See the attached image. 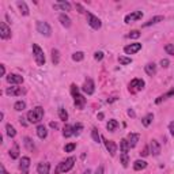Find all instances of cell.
<instances>
[{"instance_id":"obj_1","label":"cell","mask_w":174,"mask_h":174,"mask_svg":"<svg viewBox=\"0 0 174 174\" xmlns=\"http://www.w3.org/2000/svg\"><path fill=\"white\" fill-rule=\"evenodd\" d=\"M42 117H44V107H41V106L34 107L33 110H30V112L27 113V120H29V122H31V124L40 122V121L42 120Z\"/></svg>"},{"instance_id":"obj_2","label":"cell","mask_w":174,"mask_h":174,"mask_svg":"<svg viewBox=\"0 0 174 174\" xmlns=\"http://www.w3.org/2000/svg\"><path fill=\"white\" fill-rule=\"evenodd\" d=\"M74 165H75V158H74V156H69L68 159H65V161H63L58 163L56 170H54V173L56 174L67 173V171H69V170L74 167Z\"/></svg>"},{"instance_id":"obj_3","label":"cell","mask_w":174,"mask_h":174,"mask_svg":"<svg viewBox=\"0 0 174 174\" xmlns=\"http://www.w3.org/2000/svg\"><path fill=\"white\" fill-rule=\"evenodd\" d=\"M33 54H34V60H36L37 65H44L45 64V54L44 52H42V49H41L40 46L37 44H33Z\"/></svg>"},{"instance_id":"obj_4","label":"cell","mask_w":174,"mask_h":174,"mask_svg":"<svg viewBox=\"0 0 174 174\" xmlns=\"http://www.w3.org/2000/svg\"><path fill=\"white\" fill-rule=\"evenodd\" d=\"M37 31L45 37L52 36V27L46 22H42V21H38V22H37Z\"/></svg>"},{"instance_id":"obj_5","label":"cell","mask_w":174,"mask_h":174,"mask_svg":"<svg viewBox=\"0 0 174 174\" xmlns=\"http://www.w3.org/2000/svg\"><path fill=\"white\" fill-rule=\"evenodd\" d=\"M87 22H89V25L93 27L94 30H98V29H101V26H102L101 19L97 18L95 15H93V14H90V12H87Z\"/></svg>"},{"instance_id":"obj_6","label":"cell","mask_w":174,"mask_h":174,"mask_svg":"<svg viewBox=\"0 0 174 174\" xmlns=\"http://www.w3.org/2000/svg\"><path fill=\"white\" fill-rule=\"evenodd\" d=\"M144 87V80L143 79H133L129 83V91L131 93H138Z\"/></svg>"},{"instance_id":"obj_7","label":"cell","mask_w":174,"mask_h":174,"mask_svg":"<svg viewBox=\"0 0 174 174\" xmlns=\"http://www.w3.org/2000/svg\"><path fill=\"white\" fill-rule=\"evenodd\" d=\"M142 17H143V12H142V11H133V12L128 14V15L125 17L124 22L125 23H132V22H135V21L142 19Z\"/></svg>"},{"instance_id":"obj_8","label":"cell","mask_w":174,"mask_h":174,"mask_svg":"<svg viewBox=\"0 0 174 174\" xmlns=\"http://www.w3.org/2000/svg\"><path fill=\"white\" fill-rule=\"evenodd\" d=\"M102 139H103L105 147H106V150L109 151V154L112 156H114L117 152V144L114 143V142H112V140H107V139H105V138H102Z\"/></svg>"},{"instance_id":"obj_9","label":"cell","mask_w":174,"mask_h":174,"mask_svg":"<svg viewBox=\"0 0 174 174\" xmlns=\"http://www.w3.org/2000/svg\"><path fill=\"white\" fill-rule=\"evenodd\" d=\"M29 167H30V158L29 156H23L19 163V169L22 171V174H29Z\"/></svg>"},{"instance_id":"obj_10","label":"cell","mask_w":174,"mask_h":174,"mask_svg":"<svg viewBox=\"0 0 174 174\" xmlns=\"http://www.w3.org/2000/svg\"><path fill=\"white\" fill-rule=\"evenodd\" d=\"M0 37L3 40H8L11 37V30H10V27L4 22H0Z\"/></svg>"},{"instance_id":"obj_11","label":"cell","mask_w":174,"mask_h":174,"mask_svg":"<svg viewBox=\"0 0 174 174\" xmlns=\"http://www.w3.org/2000/svg\"><path fill=\"white\" fill-rule=\"evenodd\" d=\"M82 90L85 91L87 95H91V94H94V82L93 79H87V80L85 82V85L82 86Z\"/></svg>"},{"instance_id":"obj_12","label":"cell","mask_w":174,"mask_h":174,"mask_svg":"<svg viewBox=\"0 0 174 174\" xmlns=\"http://www.w3.org/2000/svg\"><path fill=\"white\" fill-rule=\"evenodd\" d=\"M142 49V44H131V45H127L124 48V52L127 54H133V53H136V52H139V50Z\"/></svg>"},{"instance_id":"obj_13","label":"cell","mask_w":174,"mask_h":174,"mask_svg":"<svg viewBox=\"0 0 174 174\" xmlns=\"http://www.w3.org/2000/svg\"><path fill=\"white\" fill-rule=\"evenodd\" d=\"M150 151L152 152V155L154 156H158L159 154H161V144L158 143L156 140H154V139L150 142Z\"/></svg>"},{"instance_id":"obj_14","label":"cell","mask_w":174,"mask_h":174,"mask_svg":"<svg viewBox=\"0 0 174 174\" xmlns=\"http://www.w3.org/2000/svg\"><path fill=\"white\" fill-rule=\"evenodd\" d=\"M7 82L11 83V85H21V83H23V76L15 75V74H10V75L7 76Z\"/></svg>"},{"instance_id":"obj_15","label":"cell","mask_w":174,"mask_h":174,"mask_svg":"<svg viewBox=\"0 0 174 174\" xmlns=\"http://www.w3.org/2000/svg\"><path fill=\"white\" fill-rule=\"evenodd\" d=\"M23 90L21 87H17V86H12V87H8L6 90V94L10 95V97H18V95H22Z\"/></svg>"},{"instance_id":"obj_16","label":"cell","mask_w":174,"mask_h":174,"mask_svg":"<svg viewBox=\"0 0 174 174\" xmlns=\"http://www.w3.org/2000/svg\"><path fill=\"white\" fill-rule=\"evenodd\" d=\"M74 99H75V106L78 107V109H83L86 105V98L83 97V95H80V94L78 93L76 95H74Z\"/></svg>"},{"instance_id":"obj_17","label":"cell","mask_w":174,"mask_h":174,"mask_svg":"<svg viewBox=\"0 0 174 174\" xmlns=\"http://www.w3.org/2000/svg\"><path fill=\"white\" fill-rule=\"evenodd\" d=\"M37 171H38V174H49L50 165L46 163V162H41V163H38V166H37Z\"/></svg>"},{"instance_id":"obj_18","label":"cell","mask_w":174,"mask_h":174,"mask_svg":"<svg viewBox=\"0 0 174 174\" xmlns=\"http://www.w3.org/2000/svg\"><path fill=\"white\" fill-rule=\"evenodd\" d=\"M139 139H140V136H139V133H129L128 135V143H129V147L133 148L136 147V144H138Z\"/></svg>"},{"instance_id":"obj_19","label":"cell","mask_w":174,"mask_h":174,"mask_svg":"<svg viewBox=\"0 0 174 174\" xmlns=\"http://www.w3.org/2000/svg\"><path fill=\"white\" fill-rule=\"evenodd\" d=\"M53 8L57 10V8H61L63 11H71V4L68 1H64V0H60L58 4H53Z\"/></svg>"},{"instance_id":"obj_20","label":"cell","mask_w":174,"mask_h":174,"mask_svg":"<svg viewBox=\"0 0 174 174\" xmlns=\"http://www.w3.org/2000/svg\"><path fill=\"white\" fill-rule=\"evenodd\" d=\"M163 21V17L162 15H158V17H154V18L148 19L146 23H143V27H148V26H152V25H155V23H159Z\"/></svg>"},{"instance_id":"obj_21","label":"cell","mask_w":174,"mask_h":174,"mask_svg":"<svg viewBox=\"0 0 174 174\" xmlns=\"http://www.w3.org/2000/svg\"><path fill=\"white\" fill-rule=\"evenodd\" d=\"M58 21H60V23H61L64 27L71 26V19H69V17L65 15V14H60V15H58Z\"/></svg>"},{"instance_id":"obj_22","label":"cell","mask_w":174,"mask_h":174,"mask_svg":"<svg viewBox=\"0 0 174 174\" xmlns=\"http://www.w3.org/2000/svg\"><path fill=\"white\" fill-rule=\"evenodd\" d=\"M144 69H146V72H147V75L154 76L156 74V64L155 63H148L147 65L144 67Z\"/></svg>"},{"instance_id":"obj_23","label":"cell","mask_w":174,"mask_h":174,"mask_svg":"<svg viewBox=\"0 0 174 174\" xmlns=\"http://www.w3.org/2000/svg\"><path fill=\"white\" fill-rule=\"evenodd\" d=\"M37 135H38V138L40 139H45L46 136H48V131H46V128H45V125L40 124L38 127H37Z\"/></svg>"},{"instance_id":"obj_24","label":"cell","mask_w":174,"mask_h":174,"mask_svg":"<svg viewBox=\"0 0 174 174\" xmlns=\"http://www.w3.org/2000/svg\"><path fill=\"white\" fill-rule=\"evenodd\" d=\"M72 135H74V127L65 124L64 128H63V136H64V138H71Z\"/></svg>"},{"instance_id":"obj_25","label":"cell","mask_w":174,"mask_h":174,"mask_svg":"<svg viewBox=\"0 0 174 174\" xmlns=\"http://www.w3.org/2000/svg\"><path fill=\"white\" fill-rule=\"evenodd\" d=\"M146 167H147V162L146 161H140V159H139V161H136L133 163V169L136 170V171H139V170H144Z\"/></svg>"},{"instance_id":"obj_26","label":"cell","mask_w":174,"mask_h":174,"mask_svg":"<svg viewBox=\"0 0 174 174\" xmlns=\"http://www.w3.org/2000/svg\"><path fill=\"white\" fill-rule=\"evenodd\" d=\"M23 143H25V146H26V148L29 150V151H34L36 150V146H34V143H33V140H31L30 138H25L23 139Z\"/></svg>"},{"instance_id":"obj_27","label":"cell","mask_w":174,"mask_h":174,"mask_svg":"<svg viewBox=\"0 0 174 174\" xmlns=\"http://www.w3.org/2000/svg\"><path fill=\"white\" fill-rule=\"evenodd\" d=\"M10 156H11L12 159H18L19 158V146L17 143L14 144L12 150H10Z\"/></svg>"},{"instance_id":"obj_28","label":"cell","mask_w":174,"mask_h":174,"mask_svg":"<svg viewBox=\"0 0 174 174\" xmlns=\"http://www.w3.org/2000/svg\"><path fill=\"white\" fill-rule=\"evenodd\" d=\"M17 4H18V7H19V10H21L22 15L27 17V15H29V7L26 6V3H25V1H18Z\"/></svg>"},{"instance_id":"obj_29","label":"cell","mask_w":174,"mask_h":174,"mask_svg":"<svg viewBox=\"0 0 174 174\" xmlns=\"http://www.w3.org/2000/svg\"><path fill=\"white\" fill-rule=\"evenodd\" d=\"M152 120H154V114H152V113H148L147 116L142 118V124H143L144 127H148V125L152 122Z\"/></svg>"},{"instance_id":"obj_30","label":"cell","mask_w":174,"mask_h":174,"mask_svg":"<svg viewBox=\"0 0 174 174\" xmlns=\"http://www.w3.org/2000/svg\"><path fill=\"white\" fill-rule=\"evenodd\" d=\"M129 143H128V140H125V139H122L120 142V150L121 152H127L128 154V151H129Z\"/></svg>"},{"instance_id":"obj_31","label":"cell","mask_w":174,"mask_h":174,"mask_svg":"<svg viewBox=\"0 0 174 174\" xmlns=\"http://www.w3.org/2000/svg\"><path fill=\"white\" fill-rule=\"evenodd\" d=\"M14 109H15L17 112H22V110L26 109V102H25V101H18V102H15Z\"/></svg>"},{"instance_id":"obj_32","label":"cell","mask_w":174,"mask_h":174,"mask_svg":"<svg viewBox=\"0 0 174 174\" xmlns=\"http://www.w3.org/2000/svg\"><path fill=\"white\" fill-rule=\"evenodd\" d=\"M58 61H60V53H58L57 49H53L52 50V63L54 65H57Z\"/></svg>"},{"instance_id":"obj_33","label":"cell","mask_w":174,"mask_h":174,"mask_svg":"<svg viewBox=\"0 0 174 174\" xmlns=\"http://www.w3.org/2000/svg\"><path fill=\"white\" fill-rule=\"evenodd\" d=\"M120 161H121V165L124 166V167L128 166V163H129V156H128L127 152H122V154L120 155Z\"/></svg>"},{"instance_id":"obj_34","label":"cell","mask_w":174,"mask_h":174,"mask_svg":"<svg viewBox=\"0 0 174 174\" xmlns=\"http://www.w3.org/2000/svg\"><path fill=\"white\" fill-rule=\"evenodd\" d=\"M6 129H7V135H8L10 138H15V136H17V131H15V128H14L11 124L6 125Z\"/></svg>"},{"instance_id":"obj_35","label":"cell","mask_w":174,"mask_h":174,"mask_svg":"<svg viewBox=\"0 0 174 174\" xmlns=\"http://www.w3.org/2000/svg\"><path fill=\"white\" fill-rule=\"evenodd\" d=\"M117 127H118V122H117V120H109V122H107V125H106L107 131H110V132H113V131L116 129Z\"/></svg>"},{"instance_id":"obj_36","label":"cell","mask_w":174,"mask_h":174,"mask_svg":"<svg viewBox=\"0 0 174 174\" xmlns=\"http://www.w3.org/2000/svg\"><path fill=\"white\" fill-rule=\"evenodd\" d=\"M83 58H85V53L83 52H75L72 54V60L74 61H82Z\"/></svg>"},{"instance_id":"obj_37","label":"cell","mask_w":174,"mask_h":174,"mask_svg":"<svg viewBox=\"0 0 174 174\" xmlns=\"http://www.w3.org/2000/svg\"><path fill=\"white\" fill-rule=\"evenodd\" d=\"M58 117H60V120H63V121L68 120V113L65 112V109H63V107L58 109Z\"/></svg>"},{"instance_id":"obj_38","label":"cell","mask_w":174,"mask_h":174,"mask_svg":"<svg viewBox=\"0 0 174 174\" xmlns=\"http://www.w3.org/2000/svg\"><path fill=\"white\" fill-rule=\"evenodd\" d=\"M118 61H120V64H122V65H127V64H131V63H132V58L120 56V57H118Z\"/></svg>"},{"instance_id":"obj_39","label":"cell","mask_w":174,"mask_h":174,"mask_svg":"<svg viewBox=\"0 0 174 174\" xmlns=\"http://www.w3.org/2000/svg\"><path fill=\"white\" fill-rule=\"evenodd\" d=\"M91 135H93L94 142H95V143H99V140H101V136H99L97 128H93V131H91Z\"/></svg>"},{"instance_id":"obj_40","label":"cell","mask_w":174,"mask_h":174,"mask_svg":"<svg viewBox=\"0 0 174 174\" xmlns=\"http://www.w3.org/2000/svg\"><path fill=\"white\" fill-rule=\"evenodd\" d=\"M139 37H140V31L139 30H132L129 34H127V38H133V40H136Z\"/></svg>"},{"instance_id":"obj_41","label":"cell","mask_w":174,"mask_h":174,"mask_svg":"<svg viewBox=\"0 0 174 174\" xmlns=\"http://www.w3.org/2000/svg\"><path fill=\"white\" fill-rule=\"evenodd\" d=\"M75 148H76V144L75 143H69V144H67V146L64 147V151H65V152H72Z\"/></svg>"},{"instance_id":"obj_42","label":"cell","mask_w":174,"mask_h":174,"mask_svg":"<svg viewBox=\"0 0 174 174\" xmlns=\"http://www.w3.org/2000/svg\"><path fill=\"white\" fill-rule=\"evenodd\" d=\"M82 129H83V125H82L80 122H78V124L74 127V135H79Z\"/></svg>"},{"instance_id":"obj_43","label":"cell","mask_w":174,"mask_h":174,"mask_svg":"<svg viewBox=\"0 0 174 174\" xmlns=\"http://www.w3.org/2000/svg\"><path fill=\"white\" fill-rule=\"evenodd\" d=\"M165 50H166V52H167L169 54H171V56H173V54H174V45H173V44H167V45L165 46Z\"/></svg>"},{"instance_id":"obj_44","label":"cell","mask_w":174,"mask_h":174,"mask_svg":"<svg viewBox=\"0 0 174 174\" xmlns=\"http://www.w3.org/2000/svg\"><path fill=\"white\" fill-rule=\"evenodd\" d=\"M94 58L97 60V61H101L103 58V53L102 52H95V54H94Z\"/></svg>"},{"instance_id":"obj_45","label":"cell","mask_w":174,"mask_h":174,"mask_svg":"<svg viewBox=\"0 0 174 174\" xmlns=\"http://www.w3.org/2000/svg\"><path fill=\"white\" fill-rule=\"evenodd\" d=\"M78 93H79V89H78L75 85H72V86H71V94H72V97H74V95H76Z\"/></svg>"},{"instance_id":"obj_46","label":"cell","mask_w":174,"mask_h":174,"mask_svg":"<svg viewBox=\"0 0 174 174\" xmlns=\"http://www.w3.org/2000/svg\"><path fill=\"white\" fill-rule=\"evenodd\" d=\"M169 64H170V63H169L167 58H162V60H161V65L163 68H167V67H169Z\"/></svg>"},{"instance_id":"obj_47","label":"cell","mask_w":174,"mask_h":174,"mask_svg":"<svg viewBox=\"0 0 174 174\" xmlns=\"http://www.w3.org/2000/svg\"><path fill=\"white\" fill-rule=\"evenodd\" d=\"M148 154H150V148H148V147H144L143 151L140 152V155H142V156H147Z\"/></svg>"},{"instance_id":"obj_48","label":"cell","mask_w":174,"mask_h":174,"mask_svg":"<svg viewBox=\"0 0 174 174\" xmlns=\"http://www.w3.org/2000/svg\"><path fill=\"white\" fill-rule=\"evenodd\" d=\"M75 7H76V10H78V12L85 14V8H83V7H82V6L79 4V3H76V4H75Z\"/></svg>"},{"instance_id":"obj_49","label":"cell","mask_w":174,"mask_h":174,"mask_svg":"<svg viewBox=\"0 0 174 174\" xmlns=\"http://www.w3.org/2000/svg\"><path fill=\"white\" fill-rule=\"evenodd\" d=\"M169 131H170V133L174 136V121H171L169 124Z\"/></svg>"},{"instance_id":"obj_50","label":"cell","mask_w":174,"mask_h":174,"mask_svg":"<svg viewBox=\"0 0 174 174\" xmlns=\"http://www.w3.org/2000/svg\"><path fill=\"white\" fill-rule=\"evenodd\" d=\"M95 174H103V166H98V169L95 170Z\"/></svg>"},{"instance_id":"obj_51","label":"cell","mask_w":174,"mask_h":174,"mask_svg":"<svg viewBox=\"0 0 174 174\" xmlns=\"http://www.w3.org/2000/svg\"><path fill=\"white\" fill-rule=\"evenodd\" d=\"M128 116L132 117V118H133V117H136V113L133 112V109H128Z\"/></svg>"},{"instance_id":"obj_52","label":"cell","mask_w":174,"mask_h":174,"mask_svg":"<svg viewBox=\"0 0 174 174\" xmlns=\"http://www.w3.org/2000/svg\"><path fill=\"white\" fill-rule=\"evenodd\" d=\"M0 174H10L8 171H7V170L4 169V166H3V165L0 166Z\"/></svg>"},{"instance_id":"obj_53","label":"cell","mask_w":174,"mask_h":174,"mask_svg":"<svg viewBox=\"0 0 174 174\" xmlns=\"http://www.w3.org/2000/svg\"><path fill=\"white\" fill-rule=\"evenodd\" d=\"M50 128H53V129H57L58 128V125H57V122H53V121H52V122H50Z\"/></svg>"},{"instance_id":"obj_54","label":"cell","mask_w":174,"mask_h":174,"mask_svg":"<svg viewBox=\"0 0 174 174\" xmlns=\"http://www.w3.org/2000/svg\"><path fill=\"white\" fill-rule=\"evenodd\" d=\"M19 121H21V124H22L23 127H27V122L25 121V118H22V117H21V118H19Z\"/></svg>"},{"instance_id":"obj_55","label":"cell","mask_w":174,"mask_h":174,"mask_svg":"<svg viewBox=\"0 0 174 174\" xmlns=\"http://www.w3.org/2000/svg\"><path fill=\"white\" fill-rule=\"evenodd\" d=\"M97 117H98V120H103L105 114H103V113H98V114H97Z\"/></svg>"},{"instance_id":"obj_56","label":"cell","mask_w":174,"mask_h":174,"mask_svg":"<svg viewBox=\"0 0 174 174\" xmlns=\"http://www.w3.org/2000/svg\"><path fill=\"white\" fill-rule=\"evenodd\" d=\"M0 67H1V75L4 76V75H6V67H4V65H3V64H1Z\"/></svg>"},{"instance_id":"obj_57","label":"cell","mask_w":174,"mask_h":174,"mask_svg":"<svg viewBox=\"0 0 174 174\" xmlns=\"http://www.w3.org/2000/svg\"><path fill=\"white\" fill-rule=\"evenodd\" d=\"M83 174H91V170H89V169L85 170V173H83Z\"/></svg>"}]
</instances>
